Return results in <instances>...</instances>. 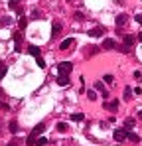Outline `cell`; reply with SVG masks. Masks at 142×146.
I'll return each instance as SVG.
<instances>
[{"mask_svg": "<svg viewBox=\"0 0 142 146\" xmlns=\"http://www.w3.org/2000/svg\"><path fill=\"white\" fill-rule=\"evenodd\" d=\"M113 136H115V140H117V142H124V140H126V136H128V132H126L124 128H117Z\"/></svg>", "mask_w": 142, "mask_h": 146, "instance_id": "1", "label": "cell"}, {"mask_svg": "<svg viewBox=\"0 0 142 146\" xmlns=\"http://www.w3.org/2000/svg\"><path fill=\"white\" fill-rule=\"evenodd\" d=\"M71 69H73V63H69V61H61V63L57 65V71L59 73H69Z\"/></svg>", "mask_w": 142, "mask_h": 146, "instance_id": "2", "label": "cell"}, {"mask_svg": "<svg viewBox=\"0 0 142 146\" xmlns=\"http://www.w3.org/2000/svg\"><path fill=\"white\" fill-rule=\"evenodd\" d=\"M126 22H128V16H126V14H118V16H117V30H118V28H122Z\"/></svg>", "mask_w": 142, "mask_h": 146, "instance_id": "3", "label": "cell"}, {"mask_svg": "<svg viewBox=\"0 0 142 146\" xmlns=\"http://www.w3.org/2000/svg\"><path fill=\"white\" fill-rule=\"evenodd\" d=\"M105 34V28L101 26V28H93V30H89V36L91 38H99V36H103Z\"/></svg>", "mask_w": 142, "mask_h": 146, "instance_id": "4", "label": "cell"}, {"mask_svg": "<svg viewBox=\"0 0 142 146\" xmlns=\"http://www.w3.org/2000/svg\"><path fill=\"white\" fill-rule=\"evenodd\" d=\"M14 42H16V51H22V34L18 32V34H14Z\"/></svg>", "mask_w": 142, "mask_h": 146, "instance_id": "5", "label": "cell"}, {"mask_svg": "<svg viewBox=\"0 0 142 146\" xmlns=\"http://www.w3.org/2000/svg\"><path fill=\"white\" fill-rule=\"evenodd\" d=\"M67 83H69V75H67V73H61V75L57 77V85L63 87V85H67Z\"/></svg>", "mask_w": 142, "mask_h": 146, "instance_id": "6", "label": "cell"}, {"mask_svg": "<svg viewBox=\"0 0 142 146\" xmlns=\"http://www.w3.org/2000/svg\"><path fill=\"white\" fill-rule=\"evenodd\" d=\"M73 42H75L73 38H65V40H63V42L59 44V48H61V49H69L71 46H73Z\"/></svg>", "mask_w": 142, "mask_h": 146, "instance_id": "7", "label": "cell"}, {"mask_svg": "<svg viewBox=\"0 0 142 146\" xmlns=\"http://www.w3.org/2000/svg\"><path fill=\"white\" fill-rule=\"evenodd\" d=\"M103 48H105V49H115V48H117V44H115V40L107 38V40L103 42Z\"/></svg>", "mask_w": 142, "mask_h": 146, "instance_id": "8", "label": "cell"}, {"mask_svg": "<svg viewBox=\"0 0 142 146\" xmlns=\"http://www.w3.org/2000/svg\"><path fill=\"white\" fill-rule=\"evenodd\" d=\"M59 32H61V22H55V20H53V24H51V34L57 36Z\"/></svg>", "mask_w": 142, "mask_h": 146, "instance_id": "9", "label": "cell"}, {"mask_svg": "<svg viewBox=\"0 0 142 146\" xmlns=\"http://www.w3.org/2000/svg\"><path fill=\"white\" fill-rule=\"evenodd\" d=\"M107 109H109L111 113H117V111H118V101H111V103H107Z\"/></svg>", "mask_w": 142, "mask_h": 146, "instance_id": "10", "label": "cell"}, {"mask_svg": "<svg viewBox=\"0 0 142 146\" xmlns=\"http://www.w3.org/2000/svg\"><path fill=\"white\" fill-rule=\"evenodd\" d=\"M26 144H28V146H36V144H38V138H36V134H30V136L26 138Z\"/></svg>", "mask_w": 142, "mask_h": 146, "instance_id": "11", "label": "cell"}, {"mask_svg": "<svg viewBox=\"0 0 142 146\" xmlns=\"http://www.w3.org/2000/svg\"><path fill=\"white\" fill-rule=\"evenodd\" d=\"M44 130H46V124H44V122H40V124H36V126H34V132H32V134H40V132H44Z\"/></svg>", "mask_w": 142, "mask_h": 146, "instance_id": "12", "label": "cell"}, {"mask_svg": "<svg viewBox=\"0 0 142 146\" xmlns=\"http://www.w3.org/2000/svg\"><path fill=\"white\" fill-rule=\"evenodd\" d=\"M132 126H134V121H132V119H126V121H124V130H126V132H130Z\"/></svg>", "mask_w": 142, "mask_h": 146, "instance_id": "13", "label": "cell"}, {"mask_svg": "<svg viewBox=\"0 0 142 146\" xmlns=\"http://www.w3.org/2000/svg\"><path fill=\"white\" fill-rule=\"evenodd\" d=\"M132 44H134V36H130V34H128V36H124V46H126V48H130Z\"/></svg>", "mask_w": 142, "mask_h": 146, "instance_id": "14", "label": "cell"}, {"mask_svg": "<svg viewBox=\"0 0 142 146\" xmlns=\"http://www.w3.org/2000/svg\"><path fill=\"white\" fill-rule=\"evenodd\" d=\"M28 51H30L32 55H36V57H40V48H38V46H30V48H28Z\"/></svg>", "mask_w": 142, "mask_h": 146, "instance_id": "15", "label": "cell"}, {"mask_svg": "<svg viewBox=\"0 0 142 146\" xmlns=\"http://www.w3.org/2000/svg\"><path fill=\"white\" fill-rule=\"evenodd\" d=\"M83 119H85V117H83L81 113H77V115H71V121H75V122H81Z\"/></svg>", "mask_w": 142, "mask_h": 146, "instance_id": "16", "label": "cell"}, {"mask_svg": "<svg viewBox=\"0 0 142 146\" xmlns=\"http://www.w3.org/2000/svg\"><path fill=\"white\" fill-rule=\"evenodd\" d=\"M83 51H85V55H93V53H97L99 49H97V48H85Z\"/></svg>", "mask_w": 142, "mask_h": 146, "instance_id": "17", "label": "cell"}, {"mask_svg": "<svg viewBox=\"0 0 142 146\" xmlns=\"http://www.w3.org/2000/svg\"><path fill=\"white\" fill-rule=\"evenodd\" d=\"M126 138H128V140H132V142H138V140H140V138H138L134 132H128V136H126Z\"/></svg>", "mask_w": 142, "mask_h": 146, "instance_id": "18", "label": "cell"}, {"mask_svg": "<svg viewBox=\"0 0 142 146\" xmlns=\"http://www.w3.org/2000/svg\"><path fill=\"white\" fill-rule=\"evenodd\" d=\"M130 97H132V89H130V87H126V89H124V99L128 101Z\"/></svg>", "mask_w": 142, "mask_h": 146, "instance_id": "19", "label": "cell"}, {"mask_svg": "<svg viewBox=\"0 0 142 146\" xmlns=\"http://www.w3.org/2000/svg\"><path fill=\"white\" fill-rule=\"evenodd\" d=\"M57 130H59V132H65V130H67V124H65V122H59V124H57Z\"/></svg>", "mask_w": 142, "mask_h": 146, "instance_id": "20", "label": "cell"}, {"mask_svg": "<svg viewBox=\"0 0 142 146\" xmlns=\"http://www.w3.org/2000/svg\"><path fill=\"white\" fill-rule=\"evenodd\" d=\"M36 63H38V65H40V67H42V69H44V67H46V61H44V59H42V57H36Z\"/></svg>", "mask_w": 142, "mask_h": 146, "instance_id": "21", "label": "cell"}, {"mask_svg": "<svg viewBox=\"0 0 142 146\" xmlns=\"http://www.w3.org/2000/svg\"><path fill=\"white\" fill-rule=\"evenodd\" d=\"M10 130L12 132H18V122H10Z\"/></svg>", "mask_w": 142, "mask_h": 146, "instance_id": "22", "label": "cell"}, {"mask_svg": "<svg viewBox=\"0 0 142 146\" xmlns=\"http://www.w3.org/2000/svg\"><path fill=\"white\" fill-rule=\"evenodd\" d=\"M0 109H2V111H10V105H8V103H0Z\"/></svg>", "mask_w": 142, "mask_h": 146, "instance_id": "23", "label": "cell"}, {"mask_svg": "<svg viewBox=\"0 0 142 146\" xmlns=\"http://www.w3.org/2000/svg\"><path fill=\"white\" fill-rule=\"evenodd\" d=\"M26 24H28V20H26V18H20V30H24Z\"/></svg>", "mask_w": 142, "mask_h": 146, "instance_id": "24", "label": "cell"}, {"mask_svg": "<svg viewBox=\"0 0 142 146\" xmlns=\"http://www.w3.org/2000/svg\"><path fill=\"white\" fill-rule=\"evenodd\" d=\"M87 97L91 99V101H95V99H97V95H95V91H87Z\"/></svg>", "mask_w": 142, "mask_h": 146, "instance_id": "25", "label": "cell"}, {"mask_svg": "<svg viewBox=\"0 0 142 146\" xmlns=\"http://www.w3.org/2000/svg\"><path fill=\"white\" fill-rule=\"evenodd\" d=\"M6 73H8V69H6V67H4V69H0V81L4 79V75H6Z\"/></svg>", "mask_w": 142, "mask_h": 146, "instance_id": "26", "label": "cell"}, {"mask_svg": "<svg viewBox=\"0 0 142 146\" xmlns=\"http://www.w3.org/2000/svg\"><path fill=\"white\" fill-rule=\"evenodd\" d=\"M44 144H47V140L46 138H40V140H38V146H44Z\"/></svg>", "mask_w": 142, "mask_h": 146, "instance_id": "27", "label": "cell"}, {"mask_svg": "<svg viewBox=\"0 0 142 146\" xmlns=\"http://www.w3.org/2000/svg\"><path fill=\"white\" fill-rule=\"evenodd\" d=\"M105 81L107 83H113V75H105Z\"/></svg>", "mask_w": 142, "mask_h": 146, "instance_id": "28", "label": "cell"}, {"mask_svg": "<svg viewBox=\"0 0 142 146\" xmlns=\"http://www.w3.org/2000/svg\"><path fill=\"white\" fill-rule=\"evenodd\" d=\"M101 95H103V99H107V97H109V91H107V89H103V91H101Z\"/></svg>", "mask_w": 142, "mask_h": 146, "instance_id": "29", "label": "cell"}, {"mask_svg": "<svg viewBox=\"0 0 142 146\" xmlns=\"http://www.w3.org/2000/svg\"><path fill=\"white\" fill-rule=\"evenodd\" d=\"M134 20H136V22H138V24H142V14H138V16H136V18H134Z\"/></svg>", "mask_w": 142, "mask_h": 146, "instance_id": "30", "label": "cell"}, {"mask_svg": "<svg viewBox=\"0 0 142 146\" xmlns=\"http://www.w3.org/2000/svg\"><path fill=\"white\" fill-rule=\"evenodd\" d=\"M138 40H140V42H142V32H140V34H138Z\"/></svg>", "mask_w": 142, "mask_h": 146, "instance_id": "31", "label": "cell"}, {"mask_svg": "<svg viewBox=\"0 0 142 146\" xmlns=\"http://www.w3.org/2000/svg\"><path fill=\"white\" fill-rule=\"evenodd\" d=\"M8 146H18V144H16V142H10V144H8Z\"/></svg>", "mask_w": 142, "mask_h": 146, "instance_id": "32", "label": "cell"}, {"mask_svg": "<svg viewBox=\"0 0 142 146\" xmlns=\"http://www.w3.org/2000/svg\"><path fill=\"white\" fill-rule=\"evenodd\" d=\"M0 69H4V63H2V61H0Z\"/></svg>", "mask_w": 142, "mask_h": 146, "instance_id": "33", "label": "cell"}, {"mask_svg": "<svg viewBox=\"0 0 142 146\" xmlns=\"http://www.w3.org/2000/svg\"><path fill=\"white\" fill-rule=\"evenodd\" d=\"M138 117H140V119H142V111H140V113H138Z\"/></svg>", "mask_w": 142, "mask_h": 146, "instance_id": "34", "label": "cell"}, {"mask_svg": "<svg viewBox=\"0 0 142 146\" xmlns=\"http://www.w3.org/2000/svg\"><path fill=\"white\" fill-rule=\"evenodd\" d=\"M0 26H2V22H0Z\"/></svg>", "mask_w": 142, "mask_h": 146, "instance_id": "35", "label": "cell"}, {"mask_svg": "<svg viewBox=\"0 0 142 146\" xmlns=\"http://www.w3.org/2000/svg\"><path fill=\"white\" fill-rule=\"evenodd\" d=\"M69 2H71V0H69Z\"/></svg>", "mask_w": 142, "mask_h": 146, "instance_id": "36", "label": "cell"}]
</instances>
